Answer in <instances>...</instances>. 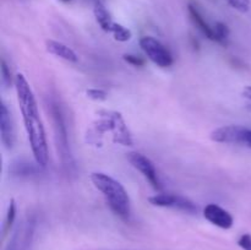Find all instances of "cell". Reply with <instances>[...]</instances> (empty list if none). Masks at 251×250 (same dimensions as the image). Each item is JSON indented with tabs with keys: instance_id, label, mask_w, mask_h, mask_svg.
<instances>
[{
	"instance_id": "7c38bea8",
	"label": "cell",
	"mask_w": 251,
	"mask_h": 250,
	"mask_svg": "<svg viewBox=\"0 0 251 250\" xmlns=\"http://www.w3.org/2000/svg\"><path fill=\"white\" fill-rule=\"evenodd\" d=\"M39 166L38 163L33 164L26 159H16L9 166V173L14 176H32L39 174Z\"/></svg>"
},
{
	"instance_id": "7402d4cb",
	"label": "cell",
	"mask_w": 251,
	"mask_h": 250,
	"mask_svg": "<svg viewBox=\"0 0 251 250\" xmlns=\"http://www.w3.org/2000/svg\"><path fill=\"white\" fill-rule=\"evenodd\" d=\"M124 60L126 61L127 64L132 66H144L145 65V60L142 58L137 55H132V54H124Z\"/></svg>"
},
{
	"instance_id": "277c9868",
	"label": "cell",
	"mask_w": 251,
	"mask_h": 250,
	"mask_svg": "<svg viewBox=\"0 0 251 250\" xmlns=\"http://www.w3.org/2000/svg\"><path fill=\"white\" fill-rule=\"evenodd\" d=\"M50 114L53 119L54 134H55L56 149H58L59 156H60L61 166H63L65 173L71 174L75 171V159H74L73 152L70 149V142H69L68 127H66L65 117H64L63 109L58 100H50Z\"/></svg>"
},
{
	"instance_id": "603a6c76",
	"label": "cell",
	"mask_w": 251,
	"mask_h": 250,
	"mask_svg": "<svg viewBox=\"0 0 251 250\" xmlns=\"http://www.w3.org/2000/svg\"><path fill=\"white\" fill-rule=\"evenodd\" d=\"M238 244L243 250H251V235L243 234L238 240Z\"/></svg>"
},
{
	"instance_id": "d4e9b609",
	"label": "cell",
	"mask_w": 251,
	"mask_h": 250,
	"mask_svg": "<svg viewBox=\"0 0 251 250\" xmlns=\"http://www.w3.org/2000/svg\"><path fill=\"white\" fill-rule=\"evenodd\" d=\"M60 1H63V2H70V1H73V0H60Z\"/></svg>"
},
{
	"instance_id": "7a4b0ae2",
	"label": "cell",
	"mask_w": 251,
	"mask_h": 250,
	"mask_svg": "<svg viewBox=\"0 0 251 250\" xmlns=\"http://www.w3.org/2000/svg\"><path fill=\"white\" fill-rule=\"evenodd\" d=\"M107 132H112L113 142L123 146H132V137L123 119L122 114L113 110H100L97 120H95L92 127L87 132V142L93 145H100V137Z\"/></svg>"
},
{
	"instance_id": "30bf717a",
	"label": "cell",
	"mask_w": 251,
	"mask_h": 250,
	"mask_svg": "<svg viewBox=\"0 0 251 250\" xmlns=\"http://www.w3.org/2000/svg\"><path fill=\"white\" fill-rule=\"evenodd\" d=\"M203 217L210 223L222 228V229H229L234 223L233 216L227 210L216 205V203L206 205V207L203 208Z\"/></svg>"
},
{
	"instance_id": "4fadbf2b",
	"label": "cell",
	"mask_w": 251,
	"mask_h": 250,
	"mask_svg": "<svg viewBox=\"0 0 251 250\" xmlns=\"http://www.w3.org/2000/svg\"><path fill=\"white\" fill-rule=\"evenodd\" d=\"M47 50L49 51L53 55L58 56V58L64 59V60L71 61V63H77L78 56L75 51L71 48H69L68 46H65L64 43L56 41H47L46 43Z\"/></svg>"
},
{
	"instance_id": "ba28073f",
	"label": "cell",
	"mask_w": 251,
	"mask_h": 250,
	"mask_svg": "<svg viewBox=\"0 0 251 250\" xmlns=\"http://www.w3.org/2000/svg\"><path fill=\"white\" fill-rule=\"evenodd\" d=\"M127 159H129L130 164L135 169H137L156 190H162V183L159 180L156 167L152 163L151 159L147 158L145 154L140 153V152H130L127 153Z\"/></svg>"
},
{
	"instance_id": "5b68a950",
	"label": "cell",
	"mask_w": 251,
	"mask_h": 250,
	"mask_svg": "<svg viewBox=\"0 0 251 250\" xmlns=\"http://www.w3.org/2000/svg\"><path fill=\"white\" fill-rule=\"evenodd\" d=\"M36 227V216L28 215L26 218H24L15 228L6 250H28L33 240Z\"/></svg>"
},
{
	"instance_id": "d6986e66",
	"label": "cell",
	"mask_w": 251,
	"mask_h": 250,
	"mask_svg": "<svg viewBox=\"0 0 251 250\" xmlns=\"http://www.w3.org/2000/svg\"><path fill=\"white\" fill-rule=\"evenodd\" d=\"M86 95L88 98L93 100H105L108 97V93L104 90H100V88H91V90L86 91Z\"/></svg>"
},
{
	"instance_id": "ffe728a7",
	"label": "cell",
	"mask_w": 251,
	"mask_h": 250,
	"mask_svg": "<svg viewBox=\"0 0 251 250\" xmlns=\"http://www.w3.org/2000/svg\"><path fill=\"white\" fill-rule=\"evenodd\" d=\"M228 4L240 12H248L250 10V0H227Z\"/></svg>"
},
{
	"instance_id": "ac0fdd59",
	"label": "cell",
	"mask_w": 251,
	"mask_h": 250,
	"mask_svg": "<svg viewBox=\"0 0 251 250\" xmlns=\"http://www.w3.org/2000/svg\"><path fill=\"white\" fill-rule=\"evenodd\" d=\"M213 32H215V41L220 43H226L228 36H229V28L223 22H216L213 26Z\"/></svg>"
},
{
	"instance_id": "8fae6325",
	"label": "cell",
	"mask_w": 251,
	"mask_h": 250,
	"mask_svg": "<svg viewBox=\"0 0 251 250\" xmlns=\"http://www.w3.org/2000/svg\"><path fill=\"white\" fill-rule=\"evenodd\" d=\"M0 134L4 146L7 150H11L16 141V132H15L11 113L7 109L5 103H1V109H0Z\"/></svg>"
},
{
	"instance_id": "44dd1931",
	"label": "cell",
	"mask_w": 251,
	"mask_h": 250,
	"mask_svg": "<svg viewBox=\"0 0 251 250\" xmlns=\"http://www.w3.org/2000/svg\"><path fill=\"white\" fill-rule=\"evenodd\" d=\"M1 82L4 83L5 87L11 86V73H10L9 68L4 60L1 61Z\"/></svg>"
},
{
	"instance_id": "8992f818",
	"label": "cell",
	"mask_w": 251,
	"mask_h": 250,
	"mask_svg": "<svg viewBox=\"0 0 251 250\" xmlns=\"http://www.w3.org/2000/svg\"><path fill=\"white\" fill-rule=\"evenodd\" d=\"M211 140L220 144H238L251 149V129L240 125H226L211 132Z\"/></svg>"
},
{
	"instance_id": "cb8c5ba5",
	"label": "cell",
	"mask_w": 251,
	"mask_h": 250,
	"mask_svg": "<svg viewBox=\"0 0 251 250\" xmlns=\"http://www.w3.org/2000/svg\"><path fill=\"white\" fill-rule=\"evenodd\" d=\"M243 96L248 100H251V86H247V87L243 90Z\"/></svg>"
},
{
	"instance_id": "5bb4252c",
	"label": "cell",
	"mask_w": 251,
	"mask_h": 250,
	"mask_svg": "<svg viewBox=\"0 0 251 250\" xmlns=\"http://www.w3.org/2000/svg\"><path fill=\"white\" fill-rule=\"evenodd\" d=\"M189 15H190L191 20H193L194 25L207 37L211 41H215V32H213V27H211L207 22L205 21V19L202 17V15L200 14V11L198 10V7L193 4H189Z\"/></svg>"
},
{
	"instance_id": "e0dca14e",
	"label": "cell",
	"mask_w": 251,
	"mask_h": 250,
	"mask_svg": "<svg viewBox=\"0 0 251 250\" xmlns=\"http://www.w3.org/2000/svg\"><path fill=\"white\" fill-rule=\"evenodd\" d=\"M15 217H16V203H15V200H11L9 203V207H7L6 218H5L4 228H2V235H4V237L9 233L10 228L14 225Z\"/></svg>"
},
{
	"instance_id": "6da1fadb",
	"label": "cell",
	"mask_w": 251,
	"mask_h": 250,
	"mask_svg": "<svg viewBox=\"0 0 251 250\" xmlns=\"http://www.w3.org/2000/svg\"><path fill=\"white\" fill-rule=\"evenodd\" d=\"M14 82L32 153L39 166L46 167L49 161L48 144H47L46 130L39 115L36 97L28 81L22 74H17L15 76Z\"/></svg>"
},
{
	"instance_id": "2e32d148",
	"label": "cell",
	"mask_w": 251,
	"mask_h": 250,
	"mask_svg": "<svg viewBox=\"0 0 251 250\" xmlns=\"http://www.w3.org/2000/svg\"><path fill=\"white\" fill-rule=\"evenodd\" d=\"M110 33H113L114 38L119 42H127L131 38V31L120 24H113Z\"/></svg>"
},
{
	"instance_id": "52a82bcc",
	"label": "cell",
	"mask_w": 251,
	"mask_h": 250,
	"mask_svg": "<svg viewBox=\"0 0 251 250\" xmlns=\"http://www.w3.org/2000/svg\"><path fill=\"white\" fill-rule=\"evenodd\" d=\"M140 47L149 59L159 68H168L173 64V56L171 51L153 37L145 36L140 39Z\"/></svg>"
},
{
	"instance_id": "9c48e42d",
	"label": "cell",
	"mask_w": 251,
	"mask_h": 250,
	"mask_svg": "<svg viewBox=\"0 0 251 250\" xmlns=\"http://www.w3.org/2000/svg\"><path fill=\"white\" fill-rule=\"evenodd\" d=\"M149 202L153 206H158V207H173L186 211V212H198V206L195 203L183 196L173 195V194H157V195L149 198Z\"/></svg>"
},
{
	"instance_id": "3957f363",
	"label": "cell",
	"mask_w": 251,
	"mask_h": 250,
	"mask_svg": "<svg viewBox=\"0 0 251 250\" xmlns=\"http://www.w3.org/2000/svg\"><path fill=\"white\" fill-rule=\"evenodd\" d=\"M91 180L93 185L103 194L110 210L119 217L127 220L130 217L131 208L130 198L124 186L117 179L102 172H95L91 174Z\"/></svg>"
},
{
	"instance_id": "9a60e30c",
	"label": "cell",
	"mask_w": 251,
	"mask_h": 250,
	"mask_svg": "<svg viewBox=\"0 0 251 250\" xmlns=\"http://www.w3.org/2000/svg\"><path fill=\"white\" fill-rule=\"evenodd\" d=\"M93 14H95L96 21L98 22L100 28L105 32H110L114 22L112 21V17H110V14L108 12L107 7H105L102 2H96L95 9H93Z\"/></svg>"
}]
</instances>
